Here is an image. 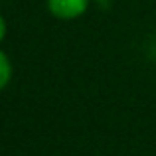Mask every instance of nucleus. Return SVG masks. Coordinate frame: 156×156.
Returning a JSON list of instances; mask_svg holds the SVG:
<instances>
[{
    "instance_id": "f257e3e1",
    "label": "nucleus",
    "mask_w": 156,
    "mask_h": 156,
    "mask_svg": "<svg viewBox=\"0 0 156 156\" xmlns=\"http://www.w3.org/2000/svg\"><path fill=\"white\" fill-rule=\"evenodd\" d=\"M89 0H48V8L55 18L73 20L87 10Z\"/></svg>"
},
{
    "instance_id": "f03ea898",
    "label": "nucleus",
    "mask_w": 156,
    "mask_h": 156,
    "mask_svg": "<svg viewBox=\"0 0 156 156\" xmlns=\"http://www.w3.org/2000/svg\"><path fill=\"white\" fill-rule=\"evenodd\" d=\"M10 75H12V65H10V59L8 55L0 50V89H4L10 81Z\"/></svg>"
},
{
    "instance_id": "7ed1b4c3",
    "label": "nucleus",
    "mask_w": 156,
    "mask_h": 156,
    "mask_svg": "<svg viewBox=\"0 0 156 156\" xmlns=\"http://www.w3.org/2000/svg\"><path fill=\"white\" fill-rule=\"evenodd\" d=\"M4 34H6V22H4V18L0 16V42L4 40Z\"/></svg>"
}]
</instances>
